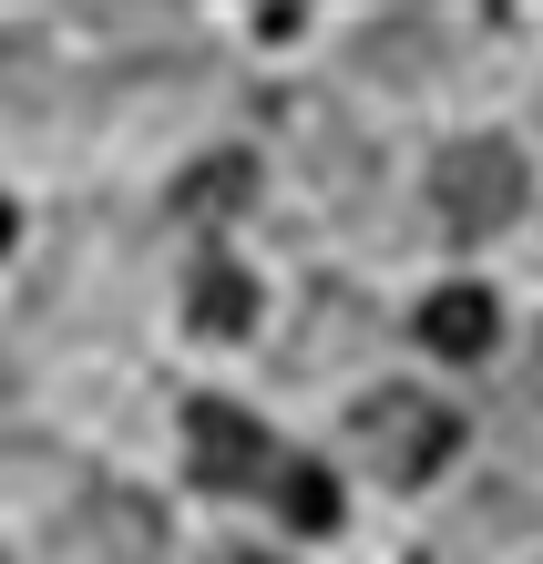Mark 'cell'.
<instances>
[{"mask_svg": "<svg viewBox=\"0 0 543 564\" xmlns=\"http://www.w3.org/2000/svg\"><path fill=\"white\" fill-rule=\"evenodd\" d=\"M278 513L297 523V534H328V523H338V482L318 473V462H287V473H278Z\"/></svg>", "mask_w": 543, "mask_h": 564, "instance_id": "7", "label": "cell"}, {"mask_svg": "<svg viewBox=\"0 0 543 564\" xmlns=\"http://www.w3.org/2000/svg\"><path fill=\"white\" fill-rule=\"evenodd\" d=\"M154 503H133V492H93V503L52 534V564H144L154 554Z\"/></svg>", "mask_w": 543, "mask_h": 564, "instance_id": "4", "label": "cell"}, {"mask_svg": "<svg viewBox=\"0 0 543 564\" xmlns=\"http://www.w3.org/2000/svg\"><path fill=\"white\" fill-rule=\"evenodd\" d=\"M0 247H11V195H0Z\"/></svg>", "mask_w": 543, "mask_h": 564, "instance_id": "9", "label": "cell"}, {"mask_svg": "<svg viewBox=\"0 0 543 564\" xmlns=\"http://www.w3.org/2000/svg\"><path fill=\"white\" fill-rule=\"evenodd\" d=\"M421 339L441 359H482L492 349V288H441L431 308H421Z\"/></svg>", "mask_w": 543, "mask_h": 564, "instance_id": "5", "label": "cell"}, {"mask_svg": "<svg viewBox=\"0 0 543 564\" xmlns=\"http://www.w3.org/2000/svg\"><path fill=\"white\" fill-rule=\"evenodd\" d=\"M533 380H543V339H533Z\"/></svg>", "mask_w": 543, "mask_h": 564, "instance_id": "10", "label": "cell"}, {"mask_svg": "<svg viewBox=\"0 0 543 564\" xmlns=\"http://www.w3.org/2000/svg\"><path fill=\"white\" fill-rule=\"evenodd\" d=\"M226 564H267V554H226Z\"/></svg>", "mask_w": 543, "mask_h": 564, "instance_id": "11", "label": "cell"}, {"mask_svg": "<svg viewBox=\"0 0 543 564\" xmlns=\"http://www.w3.org/2000/svg\"><path fill=\"white\" fill-rule=\"evenodd\" d=\"M247 318H257L247 268H206V278H195V328H206V339H236Z\"/></svg>", "mask_w": 543, "mask_h": 564, "instance_id": "6", "label": "cell"}, {"mask_svg": "<svg viewBox=\"0 0 543 564\" xmlns=\"http://www.w3.org/2000/svg\"><path fill=\"white\" fill-rule=\"evenodd\" d=\"M431 206L452 237H502V226L523 216V154L502 144V134H461V144H441L431 164Z\"/></svg>", "mask_w": 543, "mask_h": 564, "instance_id": "1", "label": "cell"}, {"mask_svg": "<svg viewBox=\"0 0 543 564\" xmlns=\"http://www.w3.org/2000/svg\"><path fill=\"white\" fill-rule=\"evenodd\" d=\"M185 473L195 482H206V492H278V473H287V462H278V442H267V431L247 421V411H236V401H195L185 411Z\"/></svg>", "mask_w": 543, "mask_h": 564, "instance_id": "3", "label": "cell"}, {"mask_svg": "<svg viewBox=\"0 0 543 564\" xmlns=\"http://www.w3.org/2000/svg\"><path fill=\"white\" fill-rule=\"evenodd\" d=\"M0 390H11V380H0Z\"/></svg>", "mask_w": 543, "mask_h": 564, "instance_id": "12", "label": "cell"}, {"mask_svg": "<svg viewBox=\"0 0 543 564\" xmlns=\"http://www.w3.org/2000/svg\"><path fill=\"white\" fill-rule=\"evenodd\" d=\"M359 442H369V462H380L390 482H431L461 431H452V411H441L431 390H369L359 401Z\"/></svg>", "mask_w": 543, "mask_h": 564, "instance_id": "2", "label": "cell"}, {"mask_svg": "<svg viewBox=\"0 0 543 564\" xmlns=\"http://www.w3.org/2000/svg\"><path fill=\"white\" fill-rule=\"evenodd\" d=\"M247 185H257V164H247V154L195 164V175H185V216H236V206H247Z\"/></svg>", "mask_w": 543, "mask_h": 564, "instance_id": "8", "label": "cell"}]
</instances>
